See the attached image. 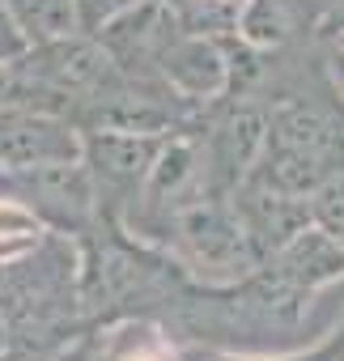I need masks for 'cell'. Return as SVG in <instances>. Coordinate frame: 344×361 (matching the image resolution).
Segmentation results:
<instances>
[{"mask_svg":"<svg viewBox=\"0 0 344 361\" xmlns=\"http://www.w3.org/2000/svg\"><path fill=\"white\" fill-rule=\"evenodd\" d=\"M56 361H106V357H102V336H98V327H85Z\"/></svg>","mask_w":344,"mask_h":361,"instance_id":"obj_13","label":"cell"},{"mask_svg":"<svg viewBox=\"0 0 344 361\" xmlns=\"http://www.w3.org/2000/svg\"><path fill=\"white\" fill-rule=\"evenodd\" d=\"M9 18L18 22L26 47L30 43H51L64 35H77V0H5Z\"/></svg>","mask_w":344,"mask_h":361,"instance_id":"obj_8","label":"cell"},{"mask_svg":"<svg viewBox=\"0 0 344 361\" xmlns=\"http://www.w3.org/2000/svg\"><path fill=\"white\" fill-rule=\"evenodd\" d=\"M9 200L64 238H81L98 221V196L81 157L9 174Z\"/></svg>","mask_w":344,"mask_h":361,"instance_id":"obj_4","label":"cell"},{"mask_svg":"<svg viewBox=\"0 0 344 361\" xmlns=\"http://www.w3.org/2000/svg\"><path fill=\"white\" fill-rule=\"evenodd\" d=\"M0 200H9V170L0 166Z\"/></svg>","mask_w":344,"mask_h":361,"instance_id":"obj_16","label":"cell"},{"mask_svg":"<svg viewBox=\"0 0 344 361\" xmlns=\"http://www.w3.org/2000/svg\"><path fill=\"white\" fill-rule=\"evenodd\" d=\"M344 35V0H314V39L331 43Z\"/></svg>","mask_w":344,"mask_h":361,"instance_id":"obj_12","label":"cell"},{"mask_svg":"<svg viewBox=\"0 0 344 361\" xmlns=\"http://www.w3.org/2000/svg\"><path fill=\"white\" fill-rule=\"evenodd\" d=\"M234 200V213L238 221L247 226L259 259L272 255L285 238H293L302 226H310V213H306V200L297 196H285V192H272L264 183H255V178H242V183L230 192Z\"/></svg>","mask_w":344,"mask_h":361,"instance_id":"obj_7","label":"cell"},{"mask_svg":"<svg viewBox=\"0 0 344 361\" xmlns=\"http://www.w3.org/2000/svg\"><path fill=\"white\" fill-rule=\"evenodd\" d=\"M22 51H26V39H22V30H18V22L9 18L5 0H0V60H13V56H22Z\"/></svg>","mask_w":344,"mask_h":361,"instance_id":"obj_14","label":"cell"},{"mask_svg":"<svg viewBox=\"0 0 344 361\" xmlns=\"http://www.w3.org/2000/svg\"><path fill=\"white\" fill-rule=\"evenodd\" d=\"M136 5L140 0H77V26L81 35H102L115 18H123Z\"/></svg>","mask_w":344,"mask_h":361,"instance_id":"obj_11","label":"cell"},{"mask_svg":"<svg viewBox=\"0 0 344 361\" xmlns=\"http://www.w3.org/2000/svg\"><path fill=\"white\" fill-rule=\"evenodd\" d=\"M306 213H310V226H319L323 234H331L344 247V166L336 174H327L306 196Z\"/></svg>","mask_w":344,"mask_h":361,"instance_id":"obj_10","label":"cell"},{"mask_svg":"<svg viewBox=\"0 0 344 361\" xmlns=\"http://www.w3.org/2000/svg\"><path fill=\"white\" fill-rule=\"evenodd\" d=\"M81 157V128L51 111L0 106V166L9 174Z\"/></svg>","mask_w":344,"mask_h":361,"instance_id":"obj_5","label":"cell"},{"mask_svg":"<svg viewBox=\"0 0 344 361\" xmlns=\"http://www.w3.org/2000/svg\"><path fill=\"white\" fill-rule=\"evenodd\" d=\"M259 264L268 272H276L285 285L306 289V293H323V289L344 285V247L331 234H323L319 226H302L293 238H285Z\"/></svg>","mask_w":344,"mask_h":361,"instance_id":"obj_6","label":"cell"},{"mask_svg":"<svg viewBox=\"0 0 344 361\" xmlns=\"http://www.w3.org/2000/svg\"><path fill=\"white\" fill-rule=\"evenodd\" d=\"M323 68H327V77H331L336 94L344 98V47H336V43H323Z\"/></svg>","mask_w":344,"mask_h":361,"instance_id":"obj_15","label":"cell"},{"mask_svg":"<svg viewBox=\"0 0 344 361\" xmlns=\"http://www.w3.org/2000/svg\"><path fill=\"white\" fill-rule=\"evenodd\" d=\"M153 247H161L196 285H230L259 268V251L238 221L234 200L221 192L188 204Z\"/></svg>","mask_w":344,"mask_h":361,"instance_id":"obj_2","label":"cell"},{"mask_svg":"<svg viewBox=\"0 0 344 361\" xmlns=\"http://www.w3.org/2000/svg\"><path fill=\"white\" fill-rule=\"evenodd\" d=\"M183 361H344V319L314 344L293 348V353H268V357H247V353H221V348H200V344H179Z\"/></svg>","mask_w":344,"mask_h":361,"instance_id":"obj_9","label":"cell"},{"mask_svg":"<svg viewBox=\"0 0 344 361\" xmlns=\"http://www.w3.org/2000/svg\"><path fill=\"white\" fill-rule=\"evenodd\" d=\"M166 136L153 132H115V128H81V161L98 196V217L123 221L136 204L149 166Z\"/></svg>","mask_w":344,"mask_h":361,"instance_id":"obj_3","label":"cell"},{"mask_svg":"<svg viewBox=\"0 0 344 361\" xmlns=\"http://www.w3.org/2000/svg\"><path fill=\"white\" fill-rule=\"evenodd\" d=\"M344 319V285L306 293L285 285L264 264L230 285H188L157 327L175 344H200L221 353H293L323 340Z\"/></svg>","mask_w":344,"mask_h":361,"instance_id":"obj_1","label":"cell"}]
</instances>
